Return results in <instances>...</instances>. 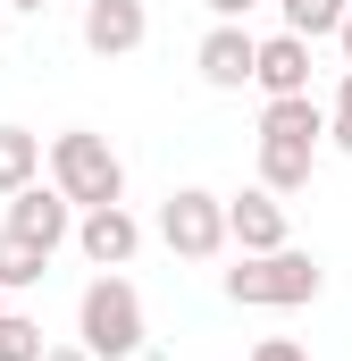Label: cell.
<instances>
[{"instance_id": "1", "label": "cell", "mask_w": 352, "mask_h": 361, "mask_svg": "<svg viewBox=\"0 0 352 361\" xmlns=\"http://www.w3.org/2000/svg\"><path fill=\"white\" fill-rule=\"evenodd\" d=\"M319 286H327V269L285 244V252H244L227 269V302H244V311H302V302H319Z\"/></svg>"}, {"instance_id": "2", "label": "cell", "mask_w": 352, "mask_h": 361, "mask_svg": "<svg viewBox=\"0 0 352 361\" xmlns=\"http://www.w3.org/2000/svg\"><path fill=\"white\" fill-rule=\"evenodd\" d=\"M76 345H84L92 361H134L143 353V294L118 269H101L84 286V302H76Z\"/></svg>"}, {"instance_id": "3", "label": "cell", "mask_w": 352, "mask_h": 361, "mask_svg": "<svg viewBox=\"0 0 352 361\" xmlns=\"http://www.w3.org/2000/svg\"><path fill=\"white\" fill-rule=\"evenodd\" d=\"M51 185L76 210H109V202H126V160L109 152V135L68 126V135H51Z\"/></svg>"}, {"instance_id": "4", "label": "cell", "mask_w": 352, "mask_h": 361, "mask_svg": "<svg viewBox=\"0 0 352 361\" xmlns=\"http://www.w3.org/2000/svg\"><path fill=\"white\" fill-rule=\"evenodd\" d=\"M160 244H168L176 261H218L235 235H227V193H210V185H176L168 202H160Z\"/></svg>"}, {"instance_id": "5", "label": "cell", "mask_w": 352, "mask_h": 361, "mask_svg": "<svg viewBox=\"0 0 352 361\" xmlns=\"http://www.w3.org/2000/svg\"><path fill=\"white\" fill-rule=\"evenodd\" d=\"M8 235H25V244H42V252H59L68 235H76V202L59 193V185H25V193H8Z\"/></svg>"}, {"instance_id": "6", "label": "cell", "mask_w": 352, "mask_h": 361, "mask_svg": "<svg viewBox=\"0 0 352 361\" xmlns=\"http://www.w3.org/2000/svg\"><path fill=\"white\" fill-rule=\"evenodd\" d=\"M193 68H201V85H218V92H244L252 85V68H260V34H244V25H210L201 34V51H193Z\"/></svg>"}, {"instance_id": "7", "label": "cell", "mask_w": 352, "mask_h": 361, "mask_svg": "<svg viewBox=\"0 0 352 361\" xmlns=\"http://www.w3.org/2000/svg\"><path fill=\"white\" fill-rule=\"evenodd\" d=\"M76 244H84V261H92V269H126V261L143 252V219H134L126 202L84 210V219H76Z\"/></svg>"}, {"instance_id": "8", "label": "cell", "mask_w": 352, "mask_h": 361, "mask_svg": "<svg viewBox=\"0 0 352 361\" xmlns=\"http://www.w3.org/2000/svg\"><path fill=\"white\" fill-rule=\"evenodd\" d=\"M84 51L92 59H126V51H143V34H151V17H143V0H84Z\"/></svg>"}, {"instance_id": "9", "label": "cell", "mask_w": 352, "mask_h": 361, "mask_svg": "<svg viewBox=\"0 0 352 361\" xmlns=\"http://www.w3.org/2000/svg\"><path fill=\"white\" fill-rule=\"evenodd\" d=\"M227 235H235V252H285V244H294V235H285V193H268V185L235 193V202H227Z\"/></svg>"}, {"instance_id": "10", "label": "cell", "mask_w": 352, "mask_h": 361, "mask_svg": "<svg viewBox=\"0 0 352 361\" xmlns=\"http://www.w3.org/2000/svg\"><path fill=\"white\" fill-rule=\"evenodd\" d=\"M252 85H260L268 101L310 92V42H302V34H268V42H260V68H252Z\"/></svg>"}, {"instance_id": "11", "label": "cell", "mask_w": 352, "mask_h": 361, "mask_svg": "<svg viewBox=\"0 0 352 361\" xmlns=\"http://www.w3.org/2000/svg\"><path fill=\"white\" fill-rule=\"evenodd\" d=\"M327 126H336V118H327L310 92H285V101L260 109V135H268V143H327Z\"/></svg>"}, {"instance_id": "12", "label": "cell", "mask_w": 352, "mask_h": 361, "mask_svg": "<svg viewBox=\"0 0 352 361\" xmlns=\"http://www.w3.org/2000/svg\"><path fill=\"white\" fill-rule=\"evenodd\" d=\"M310 169H319V143H268L260 135V185L268 193H302Z\"/></svg>"}, {"instance_id": "13", "label": "cell", "mask_w": 352, "mask_h": 361, "mask_svg": "<svg viewBox=\"0 0 352 361\" xmlns=\"http://www.w3.org/2000/svg\"><path fill=\"white\" fill-rule=\"evenodd\" d=\"M42 177V135L34 126H0V193H25Z\"/></svg>"}, {"instance_id": "14", "label": "cell", "mask_w": 352, "mask_h": 361, "mask_svg": "<svg viewBox=\"0 0 352 361\" xmlns=\"http://www.w3.org/2000/svg\"><path fill=\"white\" fill-rule=\"evenodd\" d=\"M42 269H51V252L0 227V294H25V286H42Z\"/></svg>"}, {"instance_id": "15", "label": "cell", "mask_w": 352, "mask_h": 361, "mask_svg": "<svg viewBox=\"0 0 352 361\" xmlns=\"http://www.w3.org/2000/svg\"><path fill=\"white\" fill-rule=\"evenodd\" d=\"M285 8V34H302V42H327L336 25H344V8L352 0H277Z\"/></svg>"}, {"instance_id": "16", "label": "cell", "mask_w": 352, "mask_h": 361, "mask_svg": "<svg viewBox=\"0 0 352 361\" xmlns=\"http://www.w3.org/2000/svg\"><path fill=\"white\" fill-rule=\"evenodd\" d=\"M51 345H42V319H25V311H8L0 319V361H42Z\"/></svg>"}, {"instance_id": "17", "label": "cell", "mask_w": 352, "mask_h": 361, "mask_svg": "<svg viewBox=\"0 0 352 361\" xmlns=\"http://www.w3.org/2000/svg\"><path fill=\"white\" fill-rule=\"evenodd\" d=\"M252 361H310V353H302L294 336H260V345H252Z\"/></svg>"}, {"instance_id": "18", "label": "cell", "mask_w": 352, "mask_h": 361, "mask_svg": "<svg viewBox=\"0 0 352 361\" xmlns=\"http://www.w3.org/2000/svg\"><path fill=\"white\" fill-rule=\"evenodd\" d=\"M252 8H260V0H210V17H227V25H244Z\"/></svg>"}, {"instance_id": "19", "label": "cell", "mask_w": 352, "mask_h": 361, "mask_svg": "<svg viewBox=\"0 0 352 361\" xmlns=\"http://www.w3.org/2000/svg\"><path fill=\"white\" fill-rule=\"evenodd\" d=\"M336 118L352 126V68H344V85H336Z\"/></svg>"}, {"instance_id": "20", "label": "cell", "mask_w": 352, "mask_h": 361, "mask_svg": "<svg viewBox=\"0 0 352 361\" xmlns=\"http://www.w3.org/2000/svg\"><path fill=\"white\" fill-rule=\"evenodd\" d=\"M42 361H92V353H84V345H51Z\"/></svg>"}, {"instance_id": "21", "label": "cell", "mask_w": 352, "mask_h": 361, "mask_svg": "<svg viewBox=\"0 0 352 361\" xmlns=\"http://www.w3.org/2000/svg\"><path fill=\"white\" fill-rule=\"evenodd\" d=\"M327 143H336V152H352V126H344V118H336V126H327Z\"/></svg>"}, {"instance_id": "22", "label": "cell", "mask_w": 352, "mask_h": 361, "mask_svg": "<svg viewBox=\"0 0 352 361\" xmlns=\"http://www.w3.org/2000/svg\"><path fill=\"white\" fill-rule=\"evenodd\" d=\"M336 42H344V68H352V8H344V25H336Z\"/></svg>"}, {"instance_id": "23", "label": "cell", "mask_w": 352, "mask_h": 361, "mask_svg": "<svg viewBox=\"0 0 352 361\" xmlns=\"http://www.w3.org/2000/svg\"><path fill=\"white\" fill-rule=\"evenodd\" d=\"M0 8H25V17H42V8H51V0H0Z\"/></svg>"}, {"instance_id": "24", "label": "cell", "mask_w": 352, "mask_h": 361, "mask_svg": "<svg viewBox=\"0 0 352 361\" xmlns=\"http://www.w3.org/2000/svg\"><path fill=\"white\" fill-rule=\"evenodd\" d=\"M0 319H8V294H0Z\"/></svg>"}]
</instances>
